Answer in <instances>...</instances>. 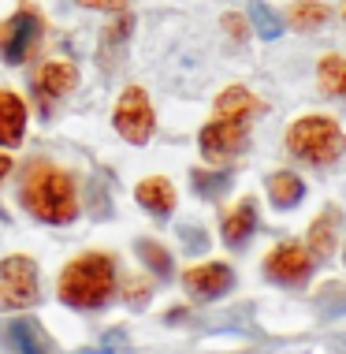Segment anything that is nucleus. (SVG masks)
<instances>
[{
    "label": "nucleus",
    "instance_id": "obj_27",
    "mask_svg": "<svg viewBox=\"0 0 346 354\" xmlns=\"http://www.w3.org/2000/svg\"><path fill=\"white\" fill-rule=\"evenodd\" d=\"M8 171H12V160H8V157H4V153H0V179H4V176H8Z\"/></svg>",
    "mask_w": 346,
    "mask_h": 354
},
{
    "label": "nucleus",
    "instance_id": "obj_11",
    "mask_svg": "<svg viewBox=\"0 0 346 354\" xmlns=\"http://www.w3.org/2000/svg\"><path fill=\"white\" fill-rule=\"evenodd\" d=\"M8 347L15 354H52V343L45 336V328L30 317H19L8 324Z\"/></svg>",
    "mask_w": 346,
    "mask_h": 354
},
{
    "label": "nucleus",
    "instance_id": "obj_3",
    "mask_svg": "<svg viewBox=\"0 0 346 354\" xmlns=\"http://www.w3.org/2000/svg\"><path fill=\"white\" fill-rule=\"evenodd\" d=\"M287 146H291L294 157L309 160V165H331V160L343 157L346 135H343L339 123L328 120V116H305L291 127Z\"/></svg>",
    "mask_w": 346,
    "mask_h": 354
},
{
    "label": "nucleus",
    "instance_id": "obj_22",
    "mask_svg": "<svg viewBox=\"0 0 346 354\" xmlns=\"http://www.w3.org/2000/svg\"><path fill=\"white\" fill-rule=\"evenodd\" d=\"M138 254H142V261H146L157 276H168V272H171V257H168V250H164L160 243L142 239V243H138Z\"/></svg>",
    "mask_w": 346,
    "mask_h": 354
},
{
    "label": "nucleus",
    "instance_id": "obj_14",
    "mask_svg": "<svg viewBox=\"0 0 346 354\" xmlns=\"http://www.w3.org/2000/svg\"><path fill=\"white\" fill-rule=\"evenodd\" d=\"M134 194H138V202L146 205L149 213H157V216H168L171 209H175V187H171L168 179H160V176L142 179Z\"/></svg>",
    "mask_w": 346,
    "mask_h": 354
},
{
    "label": "nucleus",
    "instance_id": "obj_5",
    "mask_svg": "<svg viewBox=\"0 0 346 354\" xmlns=\"http://www.w3.org/2000/svg\"><path fill=\"white\" fill-rule=\"evenodd\" d=\"M37 299V269L30 257H8L0 265V310H23Z\"/></svg>",
    "mask_w": 346,
    "mask_h": 354
},
{
    "label": "nucleus",
    "instance_id": "obj_28",
    "mask_svg": "<svg viewBox=\"0 0 346 354\" xmlns=\"http://www.w3.org/2000/svg\"><path fill=\"white\" fill-rule=\"evenodd\" d=\"M343 343H346V339H343Z\"/></svg>",
    "mask_w": 346,
    "mask_h": 354
},
{
    "label": "nucleus",
    "instance_id": "obj_25",
    "mask_svg": "<svg viewBox=\"0 0 346 354\" xmlns=\"http://www.w3.org/2000/svg\"><path fill=\"white\" fill-rule=\"evenodd\" d=\"M82 8H104V12H119L127 0H79Z\"/></svg>",
    "mask_w": 346,
    "mask_h": 354
},
{
    "label": "nucleus",
    "instance_id": "obj_16",
    "mask_svg": "<svg viewBox=\"0 0 346 354\" xmlns=\"http://www.w3.org/2000/svg\"><path fill=\"white\" fill-rule=\"evenodd\" d=\"M268 194H272V205L276 209H294L305 194V183L294 176V171H280V176L268 179Z\"/></svg>",
    "mask_w": 346,
    "mask_h": 354
},
{
    "label": "nucleus",
    "instance_id": "obj_19",
    "mask_svg": "<svg viewBox=\"0 0 346 354\" xmlns=\"http://www.w3.org/2000/svg\"><path fill=\"white\" fill-rule=\"evenodd\" d=\"M328 15L331 12L324 4H316V0H302V4H294V12H291V26H294V30H316Z\"/></svg>",
    "mask_w": 346,
    "mask_h": 354
},
{
    "label": "nucleus",
    "instance_id": "obj_17",
    "mask_svg": "<svg viewBox=\"0 0 346 354\" xmlns=\"http://www.w3.org/2000/svg\"><path fill=\"white\" fill-rule=\"evenodd\" d=\"M320 86L331 97H346V56H324L320 60Z\"/></svg>",
    "mask_w": 346,
    "mask_h": 354
},
{
    "label": "nucleus",
    "instance_id": "obj_13",
    "mask_svg": "<svg viewBox=\"0 0 346 354\" xmlns=\"http://www.w3.org/2000/svg\"><path fill=\"white\" fill-rule=\"evenodd\" d=\"M261 112V101L253 97L249 90H242V86H231V90H224L216 97V116H224V120H249V116H257Z\"/></svg>",
    "mask_w": 346,
    "mask_h": 354
},
{
    "label": "nucleus",
    "instance_id": "obj_9",
    "mask_svg": "<svg viewBox=\"0 0 346 354\" xmlns=\"http://www.w3.org/2000/svg\"><path fill=\"white\" fill-rule=\"evenodd\" d=\"M182 283H186V291L194 295V299L213 302V299H220V295L231 291L235 272H231L227 265L209 261V265H198V269H186V272H182Z\"/></svg>",
    "mask_w": 346,
    "mask_h": 354
},
{
    "label": "nucleus",
    "instance_id": "obj_12",
    "mask_svg": "<svg viewBox=\"0 0 346 354\" xmlns=\"http://www.w3.org/2000/svg\"><path fill=\"white\" fill-rule=\"evenodd\" d=\"M23 127H26V104L15 93L0 90V142L4 146H19L23 142Z\"/></svg>",
    "mask_w": 346,
    "mask_h": 354
},
{
    "label": "nucleus",
    "instance_id": "obj_15",
    "mask_svg": "<svg viewBox=\"0 0 346 354\" xmlns=\"http://www.w3.org/2000/svg\"><path fill=\"white\" fill-rule=\"evenodd\" d=\"M253 227H257V209H253V202H242L224 220V243L227 246H242L246 239L253 235Z\"/></svg>",
    "mask_w": 346,
    "mask_h": 354
},
{
    "label": "nucleus",
    "instance_id": "obj_10",
    "mask_svg": "<svg viewBox=\"0 0 346 354\" xmlns=\"http://www.w3.org/2000/svg\"><path fill=\"white\" fill-rule=\"evenodd\" d=\"M75 82H79V71H75V64H64V60L45 64V68L37 71V79H34L41 101H56V97H64V93H71Z\"/></svg>",
    "mask_w": 346,
    "mask_h": 354
},
{
    "label": "nucleus",
    "instance_id": "obj_20",
    "mask_svg": "<svg viewBox=\"0 0 346 354\" xmlns=\"http://www.w3.org/2000/svg\"><path fill=\"white\" fill-rule=\"evenodd\" d=\"M331 239H335V213H324V216L313 224V232H309L313 254H316V257H328V254H331Z\"/></svg>",
    "mask_w": 346,
    "mask_h": 354
},
{
    "label": "nucleus",
    "instance_id": "obj_1",
    "mask_svg": "<svg viewBox=\"0 0 346 354\" xmlns=\"http://www.w3.org/2000/svg\"><path fill=\"white\" fill-rule=\"evenodd\" d=\"M23 205L45 224H71L79 216V198H75L71 176L56 171L52 165L37 160L23 179Z\"/></svg>",
    "mask_w": 346,
    "mask_h": 354
},
{
    "label": "nucleus",
    "instance_id": "obj_21",
    "mask_svg": "<svg viewBox=\"0 0 346 354\" xmlns=\"http://www.w3.org/2000/svg\"><path fill=\"white\" fill-rule=\"evenodd\" d=\"M194 190L201 198H216V194H224V190L231 187V176L227 171H194Z\"/></svg>",
    "mask_w": 346,
    "mask_h": 354
},
{
    "label": "nucleus",
    "instance_id": "obj_23",
    "mask_svg": "<svg viewBox=\"0 0 346 354\" xmlns=\"http://www.w3.org/2000/svg\"><path fill=\"white\" fill-rule=\"evenodd\" d=\"M179 235L186 239V243L194 246V250H205V232H201V227H194V224H182V227H179Z\"/></svg>",
    "mask_w": 346,
    "mask_h": 354
},
{
    "label": "nucleus",
    "instance_id": "obj_2",
    "mask_svg": "<svg viewBox=\"0 0 346 354\" xmlns=\"http://www.w3.org/2000/svg\"><path fill=\"white\" fill-rule=\"evenodd\" d=\"M115 287V265L108 254H82L60 272V299L75 310H93L108 302Z\"/></svg>",
    "mask_w": 346,
    "mask_h": 354
},
{
    "label": "nucleus",
    "instance_id": "obj_4",
    "mask_svg": "<svg viewBox=\"0 0 346 354\" xmlns=\"http://www.w3.org/2000/svg\"><path fill=\"white\" fill-rule=\"evenodd\" d=\"M37 37H41V15L30 4H23L12 19L0 23V56L8 64H23L26 53L37 45Z\"/></svg>",
    "mask_w": 346,
    "mask_h": 354
},
{
    "label": "nucleus",
    "instance_id": "obj_8",
    "mask_svg": "<svg viewBox=\"0 0 346 354\" xmlns=\"http://www.w3.org/2000/svg\"><path fill=\"white\" fill-rule=\"evenodd\" d=\"M246 146V123L242 120H213L201 131V153L209 160H231L235 153H242Z\"/></svg>",
    "mask_w": 346,
    "mask_h": 354
},
{
    "label": "nucleus",
    "instance_id": "obj_18",
    "mask_svg": "<svg viewBox=\"0 0 346 354\" xmlns=\"http://www.w3.org/2000/svg\"><path fill=\"white\" fill-rule=\"evenodd\" d=\"M249 19H253L257 34H261L265 41H276V37L283 34V19L276 15L268 4H261V0H253V4H249Z\"/></svg>",
    "mask_w": 346,
    "mask_h": 354
},
{
    "label": "nucleus",
    "instance_id": "obj_24",
    "mask_svg": "<svg viewBox=\"0 0 346 354\" xmlns=\"http://www.w3.org/2000/svg\"><path fill=\"white\" fill-rule=\"evenodd\" d=\"M123 347H127V332H123V328H112L108 336H104L101 354H108V351H123Z\"/></svg>",
    "mask_w": 346,
    "mask_h": 354
},
{
    "label": "nucleus",
    "instance_id": "obj_26",
    "mask_svg": "<svg viewBox=\"0 0 346 354\" xmlns=\"http://www.w3.org/2000/svg\"><path fill=\"white\" fill-rule=\"evenodd\" d=\"M224 26H227L231 34H235V41H242V37H246V26H242V19H238V15H227Z\"/></svg>",
    "mask_w": 346,
    "mask_h": 354
},
{
    "label": "nucleus",
    "instance_id": "obj_7",
    "mask_svg": "<svg viewBox=\"0 0 346 354\" xmlns=\"http://www.w3.org/2000/svg\"><path fill=\"white\" fill-rule=\"evenodd\" d=\"M265 272H268V280H276V283H302V280H309V272H313V254L298 243H283L268 254Z\"/></svg>",
    "mask_w": 346,
    "mask_h": 354
},
{
    "label": "nucleus",
    "instance_id": "obj_6",
    "mask_svg": "<svg viewBox=\"0 0 346 354\" xmlns=\"http://www.w3.org/2000/svg\"><path fill=\"white\" fill-rule=\"evenodd\" d=\"M112 120H115V131H119L123 138L134 142V146H142V142L153 135V104L146 97V90H138V86L123 90Z\"/></svg>",
    "mask_w": 346,
    "mask_h": 354
}]
</instances>
